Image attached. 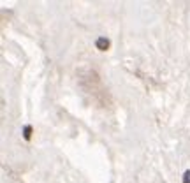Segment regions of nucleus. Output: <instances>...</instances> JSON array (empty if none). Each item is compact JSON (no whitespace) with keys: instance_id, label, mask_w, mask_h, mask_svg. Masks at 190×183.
Returning a JSON list of instances; mask_svg holds the SVG:
<instances>
[{"instance_id":"obj_2","label":"nucleus","mask_w":190,"mask_h":183,"mask_svg":"<svg viewBox=\"0 0 190 183\" xmlns=\"http://www.w3.org/2000/svg\"><path fill=\"white\" fill-rule=\"evenodd\" d=\"M32 132H34L32 125H25V127H23V137H25V141H30V139H32Z\"/></svg>"},{"instance_id":"obj_3","label":"nucleus","mask_w":190,"mask_h":183,"mask_svg":"<svg viewBox=\"0 0 190 183\" xmlns=\"http://www.w3.org/2000/svg\"><path fill=\"white\" fill-rule=\"evenodd\" d=\"M183 183H190V169L183 172Z\"/></svg>"},{"instance_id":"obj_1","label":"nucleus","mask_w":190,"mask_h":183,"mask_svg":"<svg viewBox=\"0 0 190 183\" xmlns=\"http://www.w3.org/2000/svg\"><path fill=\"white\" fill-rule=\"evenodd\" d=\"M95 46H97V49H101V51H107V48H109V39L99 37V39L95 41Z\"/></svg>"}]
</instances>
